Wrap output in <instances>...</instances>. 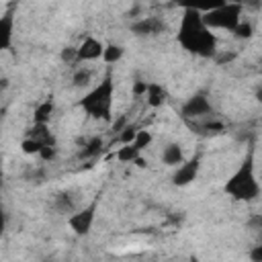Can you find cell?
I'll use <instances>...</instances> for the list:
<instances>
[{
  "mask_svg": "<svg viewBox=\"0 0 262 262\" xmlns=\"http://www.w3.org/2000/svg\"><path fill=\"white\" fill-rule=\"evenodd\" d=\"M76 55H78V47H70V45H68V47L61 49V55H59V57H61L66 63H74V66H76Z\"/></svg>",
  "mask_w": 262,
  "mask_h": 262,
  "instance_id": "cell-24",
  "label": "cell"
},
{
  "mask_svg": "<svg viewBox=\"0 0 262 262\" xmlns=\"http://www.w3.org/2000/svg\"><path fill=\"white\" fill-rule=\"evenodd\" d=\"M242 10H244V4L239 2H217L211 10L203 12V20L211 31L221 29V31L233 33L242 23Z\"/></svg>",
  "mask_w": 262,
  "mask_h": 262,
  "instance_id": "cell-4",
  "label": "cell"
},
{
  "mask_svg": "<svg viewBox=\"0 0 262 262\" xmlns=\"http://www.w3.org/2000/svg\"><path fill=\"white\" fill-rule=\"evenodd\" d=\"M223 192L233 201L250 203L260 194V184L256 178V162H254V145L248 147L244 160L233 170V174L225 180Z\"/></svg>",
  "mask_w": 262,
  "mask_h": 262,
  "instance_id": "cell-2",
  "label": "cell"
},
{
  "mask_svg": "<svg viewBox=\"0 0 262 262\" xmlns=\"http://www.w3.org/2000/svg\"><path fill=\"white\" fill-rule=\"evenodd\" d=\"M55 154H57V147H55V145H45V147L41 149L39 158H41L43 162H51V160L55 158Z\"/></svg>",
  "mask_w": 262,
  "mask_h": 262,
  "instance_id": "cell-27",
  "label": "cell"
},
{
  "mask_svg": "<svg viewBox=\"0 0 262 262\" xmlns=\"http://www.w3.org/2000/svg\"><path fill=\"white\" fill-rule=\"evenodd\" d=\"M96 211H98V199H94L90 205L78 209L74 215L68 217V225H70V229H72L76 235H88L90 229H92V225H94Z\"/></svg>",
  "mask_w": 262,
  "mask_h": 262,
  "instance_id": "cell-6",
  "label": "cell"
},
{
  "mask_svg": "<svg viewBox=\"0 0 262 262\" xmlns=\"http://www.w3.org/2000/svg\"><path fill=\"white\" fill-rule=\"evenodd\" d=\"M129 29L135 37H154V35H162L168 27L162 16H141L133 20Z\"/></svg>",
  "mask_w": 262,
  "mask_h": 262,
  "instance_id": "cell-8",
  "label": "cell"
},
{
  "mask_svg": "<svg viewBox=\"0 0 262 262\" xmlns=\"http://www.w3.org/2000/svg\"><path fill=\"white\" fill-rule=\"evenodd\" d=\"M104 149H106V147H104V143H102V137L96 135V137H90L88 141L82 143L78 158H80V160H94V158H98Z\"/></svg>",
  "mask_w": 262,
  "mask_h": 262,
  "instance_id": "cell-15",
  "label": "cell"
},
{
  "mask_svg": "<svg viewBox=\"0 0 262 262\" xmlns=\"http://www.w3.org/2000/svg\"><path fill=\"white\" fill-rule=\"evenodd\" d=\"M254 96H256V100H258V102H262V86H258V88H256V94H254Z\"/></svg>",
  "mask_w": 262,
  "mask_h": 262,
  "instance_id": "cell-31",
  "label": "cell"
},
{
  "mask_svg": "<svg viewBox=\"0 0 262 262\" xmlns=\"http://www.w3.org/2000/svg\"><path fill=\"white\" fill-rule=\"evenodd\" d=\"M12 39H14V14L4 12L0 16V49L4 51L12 49Z\"/></svg>",
  "mask_w": 262,
  "mask_h": 262,
  "instance_id": "cell-10",
  "label": "cell"
},
{
  "mask_svg": "<svg viewBox=\"0 0 262 262\" xmlns=\"http://www.w3.org/2000/svg\"><path fill=\"white\" fill-rule=\"evenodd\" d=\"M127 125H129V117H127V115L119 117V119L113 123V133H117V135H119V133H121V131H123Z\"/></svg>",
  "mask_w": 262,
  "mask_h": 262,
  "instance_id": "cell-28",
  "label": "cell"
},
{
  "mask_svg": "<svg viewBox=\"0 0 262 262\" xmlns=\"http://www.w3.org/2000/svg\"><path fill=\"white\" fill-rule=\"evenodd\" d=\"M180 117H182L184 121H203V119L213 117V106H211L207 94H203V92L192 94V96L182 104Z\"/></svg>",
  "mask_w": 262,
  "mask_h": 262,
  "instance_id": "cell-5",
  "label": "cell"
},
{
  "mask_svg": "<svg viewBox=\"0 0 262 262\" xmlns=\"http://www.w3.org/2000/svg\"><path fill=\"white\" fill-rule=\"evenodd\" d=\"M252 35H254V27L250 20H242L237 25V29L233 31V37H237V39H250Z\"/></svg>",
  "mask_w": 262,
  "mask_h": 262,
  "instance_id": "cell-22",
  "label": "cell"
},
{
  "mask_svg": "<svg viewBox=\"0 0 262 262\" xmlns=\"http://www.w3.org/2000/svg\"><path fill=\"white\" fill-rule=\"evenodd\" d=\"M166 100H168V90H166L162 84H158V82H149V84H147V92H145V102H147V106L158 108V106H162Z\"/></svg>",
  "mask_w": 262,
  "mask_h": 262,
  "instance_id": "cell-13",
  "label": "cell"
},
{
  "mask_svg": "<svg viewBox=\"0 0 262 262\" xmlns=\"http://www.w3.org/2000/svg\"><path fill=\"white\" fill-rule=\"evenodd\" d=\"M115 158H117L119 162H123V164H135V160L141 158V149H137L133 143H129V145H121V147L117 149Z\"/></svg>",
  "mask_w": 262,
  "mask_h": 262,
  "instance_id": "cell-17",
  "label": "cell"
},
{
  "mask_svg": "<svg viewBox=\"0 0 262 262\" xmlns=\"http://www.w3.org/2000/svg\"><path fill=\"white\" fill-rule=\"evenodd\" d=\"M147 84H149V82L135 80V82H133V88H131L133 96H145V92H147Z\"/></svg>",
  "mask_w": 262,
  "mask_h": 262,
  "instance_id": "cell-26",
  "label": "cell"
},
{
  "mask_svg": "<svg viewBox=\"0 0 262 262\" xmlns=\"http://www.w3.org/2000/svg\"><path fill=\"white\" fill-rule=\"evenodd\" d=\"M43 147H45L43 143H39V141H35V139H29V137H25V139L20 141V149H23L27 156H39Z\"/></svg>",
  "mask_w": 262,
  "mask_h": 262,
  "instance_id": "cell-21",
  "label": "cell"
},
{
  "mask_svg": "<svg viewBox=\"0 0 262 262\" xmlns=\"http://www.w3.org/2000/svg\"><path fill=\"white\" fill-rule=\"evenodd\" d=\"M248 227H250V229H254L256 233H260V235H262V213L252 215V217L248 219Z\"/></svg>",
  "mask_w": 262,
  "mask_h": 262,
  "instance_id": "cell-25",
  "label": "cell"
},
{
  "mask_svg": "<svg viewBox=\"0 0 262 262\" xmlns=\"http://www.w3.org/2000/svg\"><path fill=\"white\" fill-rule=\"evenodd\" d=\"M123 53H125L123 45H119V43H108V45L104 47L102 61H104V63H108V66H113V63H117V61L123 57Z\"/></svg>",
  "mask_w": 262,
  "mask_h": 262,
  "instance_id": "cell-18",
  "label": "cell"
},
{
  "mask_svg": "<svg viewBox=\"0 0 262 262\" xmlns=\"http://www.w3.org/2000/svg\"><path fill=\"white\" fill-rule=\"evenodd\" d=\"M176 41L182 49L199 57H215L217 53V35L205 25L203 12L196 6H184Z\"/></svg>",
  "mask_w": 262,
  "mask_h": 262,
  "instance_id": "cell-1",
  "label": "cell"
},
{
  "mask_svg": "<svg viewBox=\"0 0 262 262\" xmlns=\"http://www.w3.org/2000/svg\"><path fill=\"white\" fill-rule=\"evenodd\" d=\"M151 139H154V137H151V133H149L147 129H139V133H137V137H135L133 145H135L137 149H141V151H143V149L151 143Z\"/></svg>",
  "mask_w": 262,
  "mask_h": 262,
  "instance_id": "cell-23",
  "label": "cell"
},
{
  "mask_svg": "<svg viewBox=\"0 0 262 262\" xmlns=\"http://www.w3.org/2000/svg\"><path fill=\"white\" fill-rule=\"evenodd\" d=\"M25 137L35 139V141H39V143H43V145H55V137H53V133H51L49 125L33 123V127L27 131V135H25Z\"/></svg>",
  "mask_w": 262,
  "mask_h": 262,
  "instance_id": "cell-16",
  "label": "cell"
},
{
  "mask_svg": "<svg viewBox=\"0 0 262 262\" xmlns=\"http://www.w3.org/2000/svg\"><path fill=\"white\" fill-rule=\"evenodd\" d=\"M139 125H135V123H129L121 133H119V143L121 145H129V143H133L135 141V137H137V133H139Z\"/></svg>",
  "mask_w": 262,
  "mask_h": 262,
  "instance_id": "cell-20",
  "label": "cell"
},
{
  "mask_svg": "<svg viewBox=\"0 0 262 262\" xmlns=\"http://www.w3.org/2000/svg\"><path fill=\"white\" fill-rule=\"evenodd\" d=\"M250 260L252 262H262V244H258L250 250Z\"/></svg>",
  "mask_w": 262,
  "mask_h": 262,
  "instance_id": "cell-29",
  "label": "cell"
},
{
  "mask_svg": "<svg viewBox=\"0 0 262 262\" xmlns=\"http://www.w3.org/2000/svg\"><path fill=\"white\" fill-rule=\"evenodd\" d=\"M199 170H201V156L194 154L192 158L184 160V162L176 168V172L172 174V184H174V186H188L190 182L196 180Z\"/></svg>",
  "mask_w": 262,
  "mask_h": 262,
  "instance_id": "cell-7",
  "label": "cell"
},
{
  "mask_svg": "<svg viewBox=\"0 0 262 262\" xmlns=\"http://www.w3.org/2000/svg\"><path fill=\"white\" fill-rule=\"evenodd\" d=\"M104 43L96 37H86L80 47H78V55H76V63H82V61H94V59H102V53H104Z\"/></svg>",
  "mask_w": 262,
  "mask_h": 262,
  "instance_id": "cell-9",
  "label": "cell"
},
{
  "mask_svg": "<svg viewBox=\"0 0 262 262\" xmlns=\"http://www.w3.org/2000/svg\"><path fill=\"white\" fill-rule=\"evenodd\" d=\"M53 111H55V98L49 94V96H45V98H43V100L33 108V123L49 125Z\"/></svg>",
  "mask_w": 262,
  "mask_h": 262,
  "instance_id": "cell-12",
  "label": "cell"
},
{
  "mask_svg": "<svg viewBox=\"0 0 262 262\" xmlns=\"http://www.w3.org/2000/svg\"><path fill=\"white\" fill-rule=\"evenodd\" d=\"M53 209L57 211V213H61V215H74L76 211H78V203H76V196H74V192L72 190H61V192H57L55 194V199H53Z\"/></svg>",
  "mask_w": 262,
  "mask_h": 262,
  "instance_id": "cell-11",
  "label": "cell"
},
{
  "mask_svg": "<svg viewBox=\"0 0 262 262\" xmlns=\"http://www.w3.org/2000/svg\"><path fill=\"white\" fill-rule=\"evenodd\" d=\"M186 158H184V149H182V145L180 143H166L164 145V149H162V162L166 164V166H180L182 162H184Z\"/></svg>",
  "mask_w": 262,
  "mask_h": 262,
  "instance_id": "cell-14",
  "label": "cell"
},
{
  "mask_svg": "<svg viewBox=\"0 0 262 262\" xmlns=\"http://www.w3.org/2000/svg\"><path fill=\"white\" fill-rule=\"evenodd\" d=\"M233 57H235V55H233V53H225V55H223V57H217V61H219V63H223V61H231V59H233Z\"/></svg>",
  "mask_w": 262,
  "mask_h": 262,
  "instance_id": "cell-30",
  "label": "cell"
},
{
  "mask_svg": "<svg viewBox=\"0 0 262 262\" xmlns=\"http://www.w3.org/2000/svg\"><path fill=\"white\" fill-rule=\"evenodd\" d=\"M92 82V72L88 68H78L72 76V86L74 88H86Z\"/></svg>",
  "mask_w": 262,
  "mask_h": 262,
  "instance_id": "cell-19",
  "label": "cell"
},
{
  "mask_svg": "<svg viewBox=\"0 0 262 262\" xmlns=\"http://www.w3.org/2000/svg\"><path fill=\"white\" fill-rule=\"evenodd\" d=\"M113 98H115V80H113V72H106L104 78L78 100V106L86 115L100 119L104 123H111L113 121Z\"/></svg>",
  "mask_w": 262,
  "mask_h": 262,
  "instance_id": "cell-3",
  "label": "cell"
}]
</instances>
